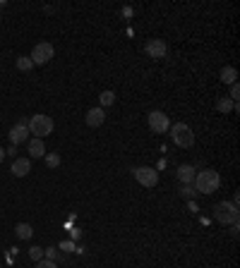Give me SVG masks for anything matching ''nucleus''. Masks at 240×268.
Segmentation results:
<instances>
[{
  "label": "nucleus",
  "instance_id": "nucleus-1",
  "mask_svg": "<svg viewBox=\"0 0 240 268\" xmlns=\"http://www.w3.org/2000/svg\"><path fill=\"white\" fill-rule=\"evenodd\" d=\"M219 184H221V178L211 168H204L195 175V192L197 194H214L219 189Z\"/></svg>",
  "mask_w": 240,
  "mask_h": 268
},
{
  "label": "nucleus",
  "instance_id": "nucleus-2",
  "mask_svg": "<svg viewBox=\"0 0 240 268\" xmlns=\"http://www.w3.org/2000/svg\"><path fill=\"white\" fill-rule=\"evenodd\" d=\"M238 206H233L231 201H219L214 206V220L221 225H238Z\"/></svg>",
  "mask_w": 240,
  "mask_h": 268
},
{
  "label": "nucleus",
  "instance_id": "nucleus-3",
  "mask_svg": "<svg viewBox=\"0 0 240 268\" xmlns=\"http://www.w3.org/2000/svg\"><path fill=\"white\" fill-rule=\"evenodd\" d=\"M171 139L180 149H190L195 144V132H192V127L185 125V122H175V125H171Z\"/></svg>",
  "mask_w": 240,
  "mask_h": 268
},
{
  "label": "nucleus",
  "instance_id": "nucleus-4",
  "mask_svg": "<svg viewBox=\"0 0 240 268\" xmlns=\"http://www.w3.org/2000/svg\"><path fill=\"white\" fill-rule=\"evenodd\" d=\"M29 134H34L36 139H43V137H48V134H53V120L48 118V115H32L29 118Z\"/></svg>",
  "mask_w": 240,
  "mask_h": 268
},
{
  "label": "nucleus",
  "instance_id": "nucleus-5",
  "mask_svg": "<svg viewBox=\"0 0 240 268\" xmlns=\"http://www.w3.org/2000/svg\"><path fill=\"white\" fill-rule=\"evenodd\" d=\"M56 55V48H53V43H48V41H41V43H36L34 46V51H32V62L34 65H46L51 58Z\"/></svg>",
  "mask_w": 240,
  "mask_h": 268
},
{
  "label": "nucleus",
  "instance_id": "nucleus-6",
  "mask_svg": "<svg viewBox=\"0 0 240 268\" xmlns=\"http://www.w3.org/2000/svg\"><path fill=\"white\" fill-rule=\"evenodd\" d=\"M132 175H135V179H137L142 187H156V184H159V173H156L154 168H147V165L135 168Z\"/></svg>",
  "mask_w": 240,
  "mask_h": 268
},
{
  "label": "nucleus",
  "instance_id": "nucleus-7",
  "mask_svg": "<svg viewBox=\"0 0 240 268\" xmlns=\"http://www.w3.org/2000/svg\"><path fill=\"white\" fill-rule=\"evenodd\" d=\"M168 127H171V122H168L166 113H161V110L149 113V129H151L154 134H166Z\"/></svg>",
  "mask_w": 240,
  "mask_h": 268
},
{
  "label": "nucleus",
  "instance_id": "nucleus-8",
  "mask_svg": "<svg viewBox=\"0 0 240 268\" xmlns=\"http://www.w3.org/2000/svg\"><path fill=\"white\" fill-rule=\"evenodd\" d=\"M27 125H29V120H27V118H22L17 125L10 129V134H7V137H10L12 146H19V144L29 142V127H27Z\"/></svg>",
  "mask_w": 240,
  "mask_h": 268
},
{
  "label": "nucleus",
  "instance_id": "nucleus-9",
  "mask_svg": "<svg viewBox=\"0 0 240 268\" xmlns=\"http://www.w3.org/2000/svg\"><path fill=\"white\" fill-rule=\"evenodd\" d=\"M144 51L149 53V58H166L168 53V46H166V41H161V38H154V41H149L147 46H144Z\"/></svg>",
  "mask_w": 240,
  "mask_h": 268
},
{
  "label": "nucleus",
  "instance_id": "nucleus-10",
  "mask_svg": "<svg viewBox=\"0 0 240 268\" xmlns=\"http://www.w3.org/2000/svg\"><path fill=\"white\" fill-rule=\"evenodd\" d=\"M10 173H12L15 178H24V175H29V173H32V161H29V158H15V161H12V168H10Z\"/></svg>",
  "mask_w": 240,
  "mask_h": 268
},
{
  "label": "nucleus",
  "instance_id": "nucleus-11",
  "mask_svg": "<svg viewBox=\"0 0 240 268\" xmlns=\"http://www.w3.org/2000/svg\"><path fill=\"white\" fill-rule=\"evenodd\" d=\"M84 122L89 127H101L106 122V113H103V108H92L87 115H84Z\"/></svg>",
  "mask_w": 240,
  "mask_h": 268
},
{
  "label": "nucleus",
  "instance_id": "nucleus-12",
  "mask_svg": "<svg viewBox=\"0 0 240 268\" xmlns=\"http://www.w3.org/2000/svg\"><path fill=\"white\" fill-rule=\"evenodd\" d=\"M175 175H178V179H180L183 184H192V182H195V175H197V173H195V165H180Z\"/></svg>",
  "mask_w": 240,
  "mask_h": 268
},
{
  "label": "nucleus",
  "instance_id": "nucleus-13",
  "mask_svg": "<svg viewBox=\"0 0 240 268\" xmlns=\"http://www.w3.org/2000/svg\"><path fill=\"white\" fill-rule=\"evenodd\" d=\"M29 156L32 158H43L46 156V146L41 139H29Z\"/></svg>",
  "mask_w": 240,
  "mask_h": 268
},
{
  "label": "nucleus",
  "instance_id": "nucleus-14",
  "mask_svg": "<svg viewBox=\"0 0 240 268\" xmlns=\"http://www.w3.org/2000/svg\"><path fill=\"white\" fill-rule=\"evenodd\" d=\"M15 233H17L19 239H32V237H34V228H32L29 223H17V225H15Z\"/></svg>",
  "mask_w": 240,
  "mask_h": 268
},
{
  "label": "nucleus",
  "instance_id": "nucleus-15",
  "mask_svg": "<svg viewBox=\"0 0 240 268\" xmlns=\"http://www.w3.org/2000/svg\"><path fill=\"white\" fill-rule=\"evenodd\" d=\"M221 82H223V84H236V82H238V70H236V67H231V65H228V67H223V70H221Z\"/></svg>",
  "mask_w": 240,
  "mask_h": 268
},
{
  "label": "nucleus",
  "instance_id": "nucleus-16",
  "mask_svg": "<svg viewBox=\"0 0 240 268\" xmlns=\"http://www.w3.org/2000/svg\"><path fill=\"white\" fill-rule=\"evenodd\" d=\"M216 110L228 115L231 110H238V103H233L231 98H226V96H223V98H219V101H216Z\"/></svg>",
  "mask_w": 240,
  "mask_h": 268
},
{
  "label": "nucleus",
  "instance_id": "nucleus-17",
  "mask_svg": "<svg viewBox=\"0 0 240 268\" xmlns=\"http://www.w3.org/2000/svg\"><path fill=\"white\" fill-rule=\"evenodd\" d=\"M32 67H34L32 58H29V55H19V58H17V70L19 72H29Z\"/></svg>",
  "mask_w": 240,
  "mask_h": 268
},
{
  "label": "nucleus",
  "instance_id": "nucleus-18",
  "mask_svg": "<svg viewBox=\"0 0 240 268\" xmlns=\"http://www.w3.org/2000/svg\"><path fill=\"white\" fill-rule=\"evenodd\" d=\"M99 101H101V108L113 106V103H115V93H113V91H103V93L99 96Z\"/></svg>",
  "mask_w": 240,
  "mask_h": 268
},
{
  "label": "nucleus",
  "instance_id": "nucleus-19",
  "mask_svg": "<svg viewBox=\"0 0 240 268\" xmlns=\"http://www.w3.org/2000/svg\"><path fill=\"white\" fill-rule=\"evenodd\" d=\"M43 158H46V165H48V168H58V165H60V156H58V153H46Z\"/></svg>",
  "mask_w": 240,
  "mask_h": 268
},
{
  "label": "nucleus",
  "instance_id": "nucleus-20",
  "mask_svg": "<svg viewBox=\"0 0 240 268\" xmlns=\"http://www.w3.org/2000/svg\"><path fill=\"white\" fill-rule=\"evenodd\" d=\"M29 259H32V261H41V259H43V247H36V244H34V247L29 249Z\"/></svg>",
  "mask_w": 240,
  "mask_h": 268
},
{
  "label": "nucleus",
  "instance_id": "nucleus-21",
  "mask_svg": "<svg viewBox=\"0 0 240 268\" xmlns=\"http://www.w3.org/2000/svg\"><path fill=\"white\" fill-rule=\"evenodd\" d=\"M180 197H183V199H195V197H197V192H195V187L183 184V189H180Z\"/></svg>",
  "mask_w": 240,
  "mask_h": 268
},
{
  "label": "nucleus",
  "instance_id": "nucleus-22",
  "mask_svg": "<svg viewBox=\"0 0 240 268\" xmlns=\"http://www.w3.org/2000/svg\"><path fill=\"white\" fill-rule=\"evenodd\" d=\"M58 249L63 251V254H70V251L77 249V247H74V242H70V239H65V242H60V244H58Z\"/></svg>",
  "mask_w": 240,
  "mask_h": 268
},
{
  "label": "nucleus",
  "instance_id": "nucleus-23",
  "mask_svg": "<svg viewBox=\"0 0 240 268\" xmlns=\"http://www.w3.org/2000/svg\"><path fill=\"white\" fill-rule=\"evenodd\" d=\"M43 259H51V261H56V259H60V251L53 249V247H48V249H43Z\"/></svg>",
  "mask_w": 240,
  "mask_h": 268
},
{
  "label": "nucleus",
  "instance_id": "nucleus-24",
  "mask_svg": "<svg viewBox=\"0 0 240 268\" xmlns=\"http://www.w3.org/2000/svg\"><path fill=\"white\" fill-rule=\"evenodd\" d=\"M36 268H58L56 261H51V259H41V261H36Z\"/></svg>",
  "mask_w": 240,
  "mask_h": 268
},
{
  "label": "nucleus",
  "instance_id": "nucleus-25",
  "mask_svg": "<svg viewBox=\"0 0 240 268\" xmlns=\"http://www.w3.org/2000/svg\"><path fill=\"white\" fill-rule=\"evenodd\" d=\"M238 96H240V87H238V82H236V84H231V101L238 103Z\"/></svg>",
  "mask_w": 240,
  "mask_h": 268
},
{
  "label": "nucleus",
  "instance_id": "nucleus-26",
  "mask_svg": "<svg viewBox=\"0 0 240 268\" xmlns=\"http://www.w3.org/2000/svg\"><path fill=\"white\" fill-rule=\"evenodd\" d=\"M7 153H10V156H12V158H15V153H17V146H10V149H7V151H5V156H7Z\"/></svg>",
  "mask_w": 240,
  "mask_h": 268
},
{
  "label": "nucleus",
  "instance_id": "nucleus-27",
  "mask_svg": "<svg viewBox=\"0 0 240 268\" xmlns=\"http://www.w3.org/2000/svg\"><path fill=\"white\" fill-rule=\"evenodd\" d=\"M5 7H7V2H2V0H0V10H5Z\"/></svg>",
  "mask_w": 240,
  "mask_h": 268
},
{
  "label": "nucleus",
  "instance_id": "nucleus-28",
  "mask_svg": "<svg viewBox=\"0 0 240 268\" xmlns=\"http://www.w3.org/2000/svg\"><path fill=\"white\" fill-rule=\"evenodd\" d=\"M2 158H5V151H2V149H0V163H2Z\"/></svg>",
  "mask_w": 240,
  "mask_h": 268
}]
</instances>
